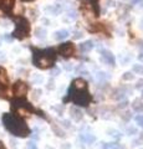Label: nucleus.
I'll return each mask as SVG.
<instances>
[{"mask_svg":"<svg viewBox=\"0 0 143 149\" xmlns=\"http://www.w3.org/2000/svg\"><path fill=\"white\" fill-rule=\"evenodd\" d=\"M133 78H134V76L131 72H127L123 74V80H133Z\"/></svg>","mask_w":143,"mask_h":149,"instance_id":"22","label":"nucleus"},{"mask_svg":"<svg viewBox=\"0 0 143 149\" xmlns=\"http://www.w3.org/2000/svg\"><path fill=\"white\" fill-rule=\"evenodd\" d=\"M35 36L37 39H45L46 37V30L42 28H39L35 30Z\"/></svg>","mask_w":143,"mask_h":149,"instance_id":"17","label":"nucleus"},{"mask_svg":"<svg viewBox=\"0 0 143 149\" xmlns=\"http://www.w3.org/2000/svg\"><path fill=\"white\" fill-rule=\"evenodd\" d=\"M24 1H31V0H24Z\"/></svg>","mask_w":143,"mask_h":149,"instance_id":"30","label":"nucleus"},{"mask_svg":"<svg viewBox=\"0 0 143 149\" xmlns=\"http://www.w3.org/2000/svg\"><path fill=\"white\" fill-rule=\"evenodd\" d=\"M134 121H136L137 123H138V126L142 127V128H143V115L136 116V117H134Z\"/></svg>","mask_w":143,"mask_h":149,"instance_id":"21","label":"nucleus"},{"mask_svg":"<svg viewBox=\"0 0 143 149\" xmlns=\"http://www.w3.org/2000/svg\"><path fill=\"white\" fill-rule=\"evenodd\" d=\"M12 108H23V109H28L29 112H32L34 108L31 107V104L26 102L24 98H18L12 102Z\"/></svg>","mask_w":143,"mask_h":149,"instance_id":"7","label":"nucleus"},{"mask_svg":"<svg viewBox=\"0 0 143 149\" xmlns=\"http://www.w3.org/2000/svg\"><path fill=\"white\" fill-rule=\"evenodd\" d=\"M0 97L1 98H8L5 90H3V86H0Z\"/></svg>","mask_w":143,"mask_h":149,"instance_id":"23","label":"nucleus"},{"mask_svg":"<svg viewBox=\"0 0 143 149\" xmlns=\"http://www.w3.org/2000/svg\"><path fill=\"white\" fill-rule=\"evenodd\" d=\"M80 138H81V141L86 144H91L96 141V137H95L93 134H90V133H82Z\"/></svg>","mask_w":143,"mask_h":149,"instance_id":"12","label":"nucleus"},{"mask_svg":"<svg viewBox=\"0 0 143 149\" xmlns=\"http://www.w3.org/2000/svg\"><path fill=\"white\" fill-rule=\"evenodd\" d=\"M103 149H120V144H117V143H106V144H103Z\"/></svg>","mask_w":143,"mask_h":149,"instance_id":"18","label":"nucleus"},{"mask_svg":"<svg viewBox=\"0 0 143 149\" xmlns=\"http://www.w3.org/2000/svg\"><path fill=\"white\" fill-rule=\"evenodd\" d=\"M72 87L76 90H86L87 88V83H86L84 78H76V80L72 82Z\"/></svg>","mask_w":143,"mask_h":149,"instance_id":"9","label":"nucleus"},{"mask_svg":"<svg viewBox=\"0 0 143 149\" xmlns=\"http://www.w3.org/2000/svg\"><path fill=\"white\" fill-rule=\"evenodd\" d=\"M73 101L76 104L82 107H86L88 106L90 102H91V96L88 95L87 88L86 90H76L71 86V88L68 90V97L65 98V102L66 101Z\"/></svg>","mask_w":143,"mask_h":149,"instance_id":"3","label":"nucleus"},{"mask_svg":"<svg viewBox=\"0 0 143 149\" xmlns=\"http://www.w3.org/2000/svg\"><path fill=\"white\" fill-rule=\"evenodd\" d=\"M73 52H75V47H73L72 42L62 43V45L59 47V54L62 55L64 57H70V56L73 55Z\"/></svg>","mask_w":143,"mask_h":149,"instance_id":"5","label":"nucleus"},{"mask_svg":"<svg viewBox=\"0 0 143 149\" xmlns=\"http://www.w3.org/2000/svg\"><path fill=\"white\" fill-rule=\"evenodd\" d=\"M133 72H136L137 74H143V66L142 65H134L133 66Z\"/></svg>","mask_w":143,"mask_h":149,"instance_id":"20","label":"nucleus"},{"mask_svg":"<svg viewBox=\"0 0 143 149\" xmlns=\"http://www.w3.org/2000/svg\"><path fill=\"white\" fill-rule=\"evenodd\" d=\"M46 10H47V11H51L53 14H59V12L61 11V8H60L59 5H54L53 8H47Z\"/></svg>","mask_w":143,"mask_h":149,"instance_id":"19","label":"nucleus"},{"mask_svg":"<svg viewBox=\"0 0 143 149\" xmlns=\"http://www.w3.org/2000/svg\"><path fill=\"white\" fill-rule=\"evenodd\" d=\"M101 54H102V61H103V62L110 63V65L115 63V57H113V55H112L110 51L103 50V51H101Z\"/></svg>","mask_w":143,"mask_h":149,"instance_id":"8","label":"nucleus"},{"mask_svg":"<svg viewBox=\"0 0 143 149\" xmlns=\"http://www.w3.org/2000/svg\"><path fill=\"white\" fill-rule=\"evenodd\" d=\"M138 60H140V61H142V62H143V52H142V54H140V55H138Z\"/></svg>","mask_w":143,"mask_h":149,"instance_id":"27","label":"nucleus"},{"mask_svg":"<svg viewBox=\"0 0 143 149\" xmlns=\"http://www.w3.org/2000/svg\"><path fill=\"white\" fill-rule=\"evenodd\" d=\"M132 108L136 113H143V101L141 98H136L132 102Z\"/></svg>","mask_w":143,"mask_h":149,"instance_id":"10","label":"nucleus"},{"mask_svg":"<svg viewBox=\"0 0 143 149\" xmlns=\"http://www.w3.org/2000/svg\"><path fill=\"white\" fill-rule=\"evenodd\" d=\"M55 62V51L54 50H36L34 54V63L40 68H47L51 67Z\"/></svg>","mask_w":143,"mask_h":149,"instance_id":"2","label":"nucleus"},{"mask_svg":"<svg viewBox=\"0 0 143 149\" xmlns=\"http://www.w3.org/2000/svg\"><path fill=\"white\" fill-rule=\"evenodd\" d=\"M14 93H15V96L18 98H23V97H25V95H26V92H28V86L25 85L24 82H21V81H19V82H16L15 85H14Z\"/></svg>","mask_w":143,"mask_h":149,"instance_id":"6","label":"nucleus"},{"mask_svg":"<svg viewBox=\"0 0 143 149\" xmlns=\"http://www.w3.org/2000/svg\"><path fill=\"white\" fill-rule=\"evenodd\" d=\"M68 17H70V19H76V17H77V15L75 14V12H73V11H68V15H67Z\"/></svg>","mask_w":143,"mask_h":149,"instance_id":"25","label":"nucleus"},{"mask_svg":"<svg viewBox=\"0 0 143 149\" xmlns=\"http://www.w3.org/2000/svg\"><path fill=\"white\" fill-rule=\"evenodd\" d=\"M59 73H60V68H54V71H53V74H54V76H57Z\"/></svg>","mask_w":143,"mask_h":149,"instance_id":"26","label":"nucleus"},{"mask_svg":"<svg viewBox=\"0 0 143 149\" xmlns=\"http://www.w3.org/2000/svg\"><path fill=\"white\" fill-rule=\"evenodd\" d=\"M93 49V42L92 41H85V42H82L81 45H80V50H81V52H90L91 50Z\"/></svg>","mask_w":143,"mask_h":149,"instance_id":"13","label":"nucleus"},{"mask_svg":"<svg viewBox=\"0 0 143 149\" xmlns=\"http://www.w3.org/2000/svg\"><path fill=\"white\" fill-rule=\"evenodd\" d=\"M68 36H70V32L67 31V30H59V31H56L55 32V40H59V41H61V40H65V39H67Z\"/></svg>","mask_w":143,"mask_h":149,"instance_id":"11","label":"nucleus"},{"mask_svg":"<svg viewBox=\"0 0 143 149\" xmlns=\"http://www.w3.org/2000/svg\"><path fill=\"white\" fill-rule=\"evenodd\" d=\"M8 82H9V80H8V76H6V71L4 70L3 67H0V86H8Z\"/></svg>","mask_w":143,"mask_h":149,"instance_id":"15","label":"nucleus"},{"mask_svg":"<svg viewBox=\"0 0 143 149\" xmlns=\"http://www.w3.org/2000/svg\"><path fill=\"white\" fill-rule=\"evenodd\" d=\"M30 32V25H29V21L24 17H18L16 19V29L12 36L16 37V39H24L26 37Z\"/></svg>","mask_w":143,"mask_h":149,"instance_id":"4","label":"nucleus"},{"mask_svg":"<svg viewBox=\"0 0 143 149\" xmlns=\"http://www.w3.org/2000/svg\"><path fill=\"white\" fill-rule=\"evenodd\" d=\"M5 40H8V41H10V40H11V37L9 36V35H5Z\"/></svg>","mask_w":143,"mask_h":149,"instance_id":"28","label":"nucleus"},{"mask_svg":"<svg viewBox=\"0 0 143 149\" xmlns=\"http://www.w3.org/2000/svg\"><path fill=\"white\" fill-rule=\"evenodd\" d=\"M0 5H1V8H3L6 12H9L11 9L14 8V0H1Z\"/></svg>","mask_w":143,"mask_h":149,"instance_id":"14","label":"nucleus"},{"mask_svg":"<svg viewBox=\"0 0 143 149\" xmlns=\"http://www.w3.org/2000/svg\"><path fill=\"white\" fill-rule=\"evenodd\" d=\"M26 148H28V149H37V148H36V144L34 143V142H29L28 146H26Z\"/></svg>","mask_w":143,"mask_h":149,"instance_id":"24","label":"nucleus"},{"mask_svg":"<svg viewBox=\"0 0 143 149\" xmlns=\"http://www.w3.org/2000/svg\"><path fill=\"white\" fill-rule=\"evenodd\" d=\"M3 123L5 126V128L14 135L26 137V135L30 134V129L25 124V122L23 119H20L19 117L10 115V113H5L3 116Z\"/></svg>","mask_w":143,"mask_h":149,"instance_id":"1","label":"nucleus"},{"mask_svg":"<svg viewBox=\"0 0 143 149\" xmlns=\"http://www.w3.org/2000/svg\"><path fill=\"white\" fill-rule=\"evenodd\" d=\"M70 113H71V117L73 118L75 121H80L81 118H82V113L79 108H76V107H72L70 109Z\"/></svg>","mask_w":143,"mask_h":149,"instance_id":"16","label":"nucleus"},{"mask_svg":"<svg viewBox=\"0 0 143 149\" xmlns=\"http://www.w3.org/2000/svg\"><path fill=\"white\" fill-rule=\"evenodd\" d=\"M140 3H143V0H134V4H140Z\"/></svg>","mask_w":143,"mask_h":149,"instance_id":"29","label":"nucleus"}]
</instances>
